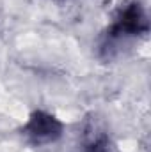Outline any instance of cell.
<instances>
[{
  "label": "cell",
  "instance_id": "3",
  "mask_svg": "<svg viewBox=\"0 0 151 152\" xmlns=\"http://www.w3.org/2000/svg\"><path fill=\"white\" fill-rule=\"evenodd\" d=\"M80 152H115V149L107 136H94L89 142H85Z\"/></svg>",
  "mask_w": 151,
  "mask_h": 152
},
{
  "label": "cell",
  "instance_id": "2",
  "mask_svg": "<svg viewBox=\"0 0 151 152\" xmlns=\"http://www.w3.org/2000/svg\"><path fill=\"white\" fill-rule=\"evenodd\" d=\"M64 131H66L64 122L55 113L46 110H34L21 124L20 136L29 147L44 149L59 143L61 138L64 136Z\"/></svg>",
  "mask_w": 151,
  "mask_h": 152
},
{
  "label": "cell",
  "instance_id": "1",
  "mask_svg": "<svg viewBox=\"0 0 151 152\" xmlns=\"http://www.w3.org/2000/svg\"><path fill=\"white\" fill-rule=\"evenodd\" d=\"M150 32V16L142 2L128 0L121 4L112 14L110 23L100 37V57L110 60L124 48L132 46Z\"/></svg>",
  "mask_w": 151,
  "mask_h": 152
}]
</instances>
